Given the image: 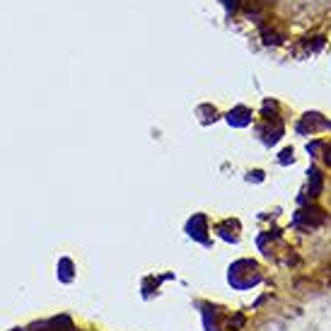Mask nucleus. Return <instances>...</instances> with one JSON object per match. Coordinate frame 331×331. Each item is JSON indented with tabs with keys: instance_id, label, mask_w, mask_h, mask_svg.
I'll return each mask as SVG.
<instances>
[{
	"instance_id": "1",
	"label": "nucleus",
	"mask_w": 331,
	"mask_h": 331,
	"mask_svg": "<svg viewBox=\"0 0 331 331\" xmlns=\"http://www.w3.org/2000/svg\"><path fill=\"white\" fill-rule=\"evenodd\" d=\"M230 285L237 288V290H249L257 283H261V268L257 266V261H237L235 266L230 268Z\"/></svg>"
},
{
	"instance_id": "2",
	"label": "nucleus",
	"mask_w": 331,
	"mask_h": 331,
	"mask_svg": "<svg viewBox=\"0 0 331 331\" xmlns=\"http://www.w3.org/2000/svg\"><path fill=\"white\" fill-rule=\"evenodd\" d=\"M324 220H326V213H322L319 208H307V211H300L295 215V225H300L304 230H314Z\"/></svg>"
},
{
	"instance_id": "3",
	"label": "nucleus",
	"mask_w": 331,
	"mask_h": 331,
	"mask_svg": "<svg viewBox=\"0 0 331 331\" xmlns=\"http://www.w3.org/2000/svg\"><path fill=\"white\" fill-rule=\"evenodd\" d=\"M307 174H310V196H319V193H322V186H324L322 172H319L317 167H312Z\"/></svg>"
},
{
	"instance_id": "4",
	"label": "nucleus",
	"mask_w": 331,
	"mask_h": 331,
	"mask_svg": "<svg viewBox=\"0 0 331 331\" xmlns=\"http://www.w3.org/2000/svg\"><path fill=\"white\" fill-rule=\"evenodd\" d=\"M281 155H283V157H281V162H283V165H285V162H293V150H283Z\"/></svg>"
},
{
	"instance_id": "5",
	"label": "nucleus",
	"mask_w": 331,
	"mask_h": 331,
	"mask_svg": "<svg viewBox=\"0 0 331 331\" xmlns=\"http://www.w3.org/2000/svg\"><path fill=\"white\" fill-rule=\"evenodd\" d=\"M324 160H326V165L331 167V145L326 147V152H324Z\"/></svg>"
}]
</instances>
